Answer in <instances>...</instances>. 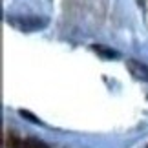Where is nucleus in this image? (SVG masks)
<instances>
[{"instance_id": "nucleus-1", "label": "nucleus", "mask_w": 148, "mask_h": 148, "mask_svg": "<svg viewBox=\"0 0 148 148\" xmlns=\"http://www.w3.org/2000/svg\"><path fill=\"white\" fill-rule=\"evenodd\" d=\"M128 68L137 79H145V81H148V68L145 64H139V62H135V60H128Z\"/></svg>"}]
</instances>
